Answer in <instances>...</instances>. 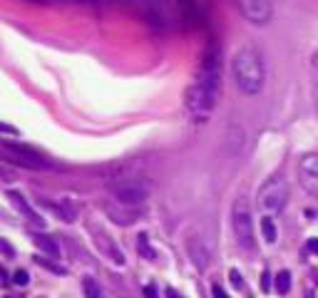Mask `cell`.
Listing matches in <instances>:
<instances>
[{"label": "cell", "mask_w": 318, "mask_h": 298, "mask_svg": "<svg viewBox=\"0 0 318 298\" xmlns=\"http://www.w3.org/2000/svg\"><path fill=\"white\" fill-rule=\"evenodd\" d=\"M144 296H147V298H157V291H154V286H147V288H144Z\"/></svg>", "instance_id": "cell-25"}, {"label": "cell", "mask_w": 318, "mask_h": 298, "mask_svg": "<svg viewBox=\"0 0 318 298\" xmlns=\"http://www.w3.org/2000/svg\"><path fill=\"white\" fill-rule=\"evenodd\" d=\"M10 179H13V174L8 172L5 166H0V182H10Z\"/></svg>", "instance_id": "cell-23"}, {"label": "cell", "mask_w": 318, "mask_h": 298, "mask_svg": "<svg viewBox=\"0 0 318 298\" xmlns=\"http://www.w3.org/2000/svg\"><path fill=\"white\" fill-rule=\"evenodd\" d=\"M164 293H167V298H184V296H182V293H179L177 288H167Z\"/></svg>", "instance_id": "cell-24"}, {"label": "cell", "mask_w": 318, "mask_h": 298, "mask_svg": "<svg viewBox=\"0 0 318 298\" xmlns=\"http://www.w3.org/2000/svg\"><path fill=\"white\" fill-rule=\"evenodd\" d=\"M28 281H30V276H28L25 268H17V271L13 273V283H17V286H28Z\"/></svg>", "instance_id": "cell-19"}, {"label": "cell", "mask_w": 318, "mask_h": 298, "mask_svg": "<svg viewBox=\"0 0 318 298\" xmlns=\"http://www.w3.org/2000/svg\"><path fill=\"white\" fill-rule=\"evenodd\" d=\"M137 248H139V253H142V256H144L147 261H154V256H157V253H154V248L150 246V241H147V233H139Z\"/></svg>", "instance_id": "cell-18"}, {"label": "cell", "mask_w": 318, "mask_h": 298, "mask_svg": "<svg viewBox=\"0 0 318 298\" xmlns=\"http://www.w3.org/2000/svg\"><path fill=\"white\" fill-rule=\"evenodd\" d=\"M0 147L5 149V154L10 157V162L20 164V166H25V169H50L52 162L45 159L40 152H35L33 147L28 144H20V142H0Z\"/></svg>", "instance_id": "cell-6"}, {"label": "cell", "mask_w": 318, "mask_h": 298, "mask_svg": "<svg viewBox=\"0 0 318 298\" xmlns=\"http://www.w3.org/2000/svg\"><path fill=\"white\" fill-rule=\"evenodd\" d=\"M211 296H214V298H229V293L219 286V283H214V286H211Z\"/></svg>", "instance_id": "cell-22"}, {"label": "cell", "mask_w": 318, "mask_h": 298, "mask_svg": "<svg viewBox=\"0 0 318 298\" xmlns=\"http://www.w3.org/2000/svg\"><path fill=\"white\" fill-rule=\"evenodd\" d=\"M259 206L266 211V216H273L284 211L286 201H288V184L281 179V177H273L268 179L261 189H259Z\"/></svg>", "instance_id": "cell-4"}, {"label": "cell", "mask_w": 318, "mask_h": 298, "mask_svg": "<svg viewBox=\"0 0 318 298\" xmlns=\"http://www.w3.org/2000/svg\"><path fill=\"white\" fill-rule=\"evenodd\" d=\"M104 214H107L115 224H119V226H130V224H134L142 216V209L115 201V204H104Z\"/></svg>", "instance_id": "cell-9"}, {"label": "cell", "mask_w": 318, "mask_h": 298, "mask_svg": "<svg viewBox=\"0 0 318 298\" xmlns=\"http://www.w3.org/2000/svg\"><path fill=\"white\" fill-rule=\"evenodd\" d=\"M231 75H234L236 87L253 97L264 90L266 82V67H264V57L256 48H241L234 60H231Z\"/></svg>", "instance_id": "cell-2"}, {"label": "cell", "mask_w": 318, "mask_h": 298, "mask_svg": "<svg viewBox=\"0 0 318 298\" xmlns=\"http://www.w3.org/2000/svg\"><path fill=\"white\" fill-rule=\"evenodd\" d=\"M0 132H3V134H15L13 127H8V124H3V122H0Z\"/></svg>", "instance_id": "cell-27"}, {"label": "cell", "mask_w": 318, "mask_h": 298, "mask_svg": "<svg viewBox=\"0 0 318 298\" xmlns=\"http://www.w3.org/2000/svg\"><path fill=\"white\" fill-rule=\"evenodd\" d=\"M268 279H271V276H268V273H264V279H261V288H264V291H268V286H271V281H268Z\"/></svg>", "instance_id": "cell-28"}, {"label": "cell", "mask_w": 318, "mask_h": 298, "mask_svg": "<svg viewBox=\"0 0 318 298\" xmlns=\"http://www.w3.org/2000/svg\"><path fill=\"white\" fill-rule=\"evenodd\" d=\"M82 291H84V298H104V293H102L100 283H97L95 279H90V276L82 281Z\"/></svg>", "instance_id": "cell-15"}, {"label": "cell", "mask_w": 318, "mask_h": 298, "mask_svg": "<svg viewBox=\"0 0 318 298\" xmlns=\"http://www.w3.org/2000/svg\"><path fill=\"white\" fill-rule=\"evenodd\" d=\"M8 197H10V201H13V204H15L20 211H23V214H25L30 221H35V224H42V219H40V216L35 214V211L28 206V201H25V197H23V194H17V191H10Z\"/></svg>", "instance_id": "cell-13"}, {"label": "cell", "mask_w": 318, "mask_h": 298, "mask_svg": "<svg viewBox=\"0 0 318 298\" xmlns=\"http://www.w3.org/2000/svg\"><path fill=\"white\" fill-rule=\"evenodd\" d=\"M186 253H189V259H192V264L197 268H206L209 261H211V248H209V244L201 236H189Z\"/></svg>", "instance_id": "cell-10"}, {"label": "cell", "mask_w": 318, "mask_h": 298, "mask_svg": "<svg viewBox=\"0 0 318 298\" xmlns=\"http://www.w3.org/2000/svg\"><path fill=\"white\" fill-rule=\"evenodd\" d=\"M52 206V211L62 219V221H67V224H72L75 219H77V206L70 201V199H60L57 204H50Z\"/></svg>", "instance_id": "cell-11"}, {"label": "cell", "mask_w": 318, "mask_h": 298, "mask_svg": "<svg viewBox=\"0 0 318 298\" xmlns=\"http://www.w3.org/2000/svg\"><path fill=\"white\" fill-rule=\"evenodd\" d=\"M35 264L42 266V268H48V271H52V273H57V276H65V273H67L65 266H60V264H55V261H50V259H45V256H37Z\"/></svg>", "instance_id": "cell-17"}, {"label": "cell", "mask_w": 318, "mask_h": 298, "mask_svg": "<svg viewBox=\"0 0 318 298\" xmlns=\"http://www.w3.org/2000/svg\"><path fill=\"white\" fill-rule=\"evenodd\" d=\"M229 279H231V286H234V288H244V281H241V273H239L236 268H231V271H229Z\"/></svg>", "instance_id": "cell-20"}, {"label": "cell", "mask_w": 318, "mask_h": 298, "mask_svg": "<svg viewBox=\"0 0 318 298\" xmlns=\"http://www.w3.org/2000/svg\"><path fill=\"white\" fill-rule=\"evenodd\" d=\"M231 226H234L236 233V241L241 248H253L256 241H253V216H251V206L239 199L231 209Z\"/></svg>", "instance_id": "cell-5"}, {"label": "cell", "mask_w": 318, "mask_h": 298, "mask_svg": "<svg viewBox=\"0 0 318 298\" xmlns=\"http://www.w3.org/2000/svg\"><path fill=\"white\" fill-rule=\"evenodd\" d=\"M239 13L251 25H268L273 17V3L271 0H236Z\"/></svg>", "instance_id": "cell-7"}, {"label": "cell", "mask_w": 318, "mask_h": 298, "mask_svg": "<svg viewBox=\"0 0 318 298\" xmlns=\"http://www.w3.org/2000/svg\"><path fill=\"white\" fill-rule=\"evenodd\" d=\"M261 233H264V241H266V244H276L279 231H276V224H273L271 216H264V219H261Z\"/></svg>", "instance_id": "cell-14"}, {"label": "cell", "mask_w": 318, "mask_h": 298, "mask_svg": "<svg viewBox=\"0 0 318 298\" xmlns=\"http://www.w3.org/2000/svg\"><path fill=\"white\" fill-rule=\"evenodd\" d=\"M273 286H276V291H279L281 296H286V293L291 291V273H288V271H279V273H276V281H273Z\"/></svg>", "instance_id": "cell-16"}, {"label": "cell", "mask_w": 318, "mask_h": 298, "mask_svg": "<svg viewBox=\"0 0 318 298\" xmlns=\"http://www.w3.org/2000/svg\"><path fill=\"white\" fill-rule=\"evenodd\" d=\"M299 184L306 194L318 197V152H311L299 162Z\"/></svg>", "instance_id": "cell-8"}, {"label": "cell", "mask_w": 318, "mask_h": 298, "mask_svg": "<svg viewBox=\"0 0 318 298\" xmlns=\"http://www.w3.org/2000/svg\"><path fill=\"white\" fill-rule=\"evenodd\" d=\"M0 248H3V251H5V253H10V256H13V248H10V246H8V244H5V241H0Z\"/></svg>", "instance_id": "cell-29"}, {"label": "cell", "mask_w": 318, "mask_h": 298, "mask_svg": "<svg viewBox=\"0 0 318 298\" xmlns=\"http://www.w3.org/2000/svg\"><path fill=\"white\" fill-rule=\"evenodd\" d=\"M35 246H37L40 251H45L48 256L60 259V246H57V241H55L52 236H48V233H37V236H35Z\"/></svg>", "instance_id": "cell-12"}, {"label": "cell", "mask_w": 318, "mask_h": 298, "mask_svg": "<svg viewBox=\"0 0 318 298\" xmlns=\"http://www.w3.org/2000/svg\"><path fill=\"white\" fill-rule=\"evenodd\" d=\"M311 77H313V82L318 84V50L313 52V60H311Z\"/></svg>", "instance_id": "cell-21"}, {"label": "cell", "mask_w": 318, "mask_h": 298, "mask_svg": "<svg viewBox=\"0 0 318 298\" xmlns=\"http://www.w3.org/2000/svg\"><path fill=\"white\" fill-rule=\"evenodd\" d=\"M219 95H221V50L219 45H209L201 57L197 80L189 84L184 95L186 110L194 112L197 117H206L217 107Z\"/></svg>", "instance_id": "cell-1"}, {"label": "cell", "mask_w": 318, "mask_h": 298, "mask_svg": "<svg viewBox=\"0 0 318 298\" xmlns=\"http://www.w3.org/2000/svg\"><path fill=\"white\" fill-rule=\"evenodd\" d=\"M308 251H311V253H318V239H311V241H308Z\"/></svg>", "instance_id": "cell-26"}, {"label": "cell", "mask_w": 318, "mask_h": 298, "mask_svg": "<svg viewBox=\"0 0 318 298\" xmlns=\"http://www.w3.org/2000/svg\"><path fill=\"white\" fill-rule=\"evenodd\" d=\"M110 191L115 201L127 204V206H142L152 194V186L150 182L137 179V177H124V179H115L110 182Z\"/></svg>", "instance_id": "cell-3"}]
</instances>
